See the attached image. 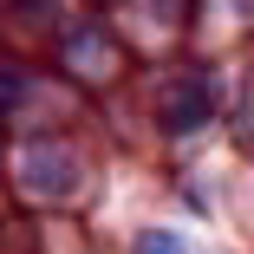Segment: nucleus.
Instances as JSON below:
<instances>
[{"mask_svg": "<svg viewBox=\"0 0 254 254\" xmlns=\"http://www.w3.org/2000/svg\"><path fill=\"white\" fill-rule=\"evenodd\" d=\"M72 176H78V170H72V157H59V150H39V143H33L26 157H20V183L39 189V195H65Z\"/></svg>", "mask_w": 254, "mask_h": 254, "instance_id": "obj_1", "label": "nucleus"}, {"mask_svg": "<svg viewBox=\"0 0 254 254\" xmlns=\"http://www.w3.org/2000/svg\"><path fill=\"white\" fill-rule=\"evenodd\" d=\"M137 254H189V248H183V235L157 228V235H143V241H137Z\"/></svg>", "mask_w": 254, "mask_h": 254, "instance_id": "obj_2", "label": "nucleus"}]
</instances>
